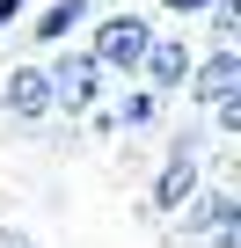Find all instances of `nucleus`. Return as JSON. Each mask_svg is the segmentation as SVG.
<instances>
[{
	"label": "nucleus",
	"mask_w": 241,
	"mask_h": 248,
	"mask_svg": "<svg viewBox=\"0 0 241 248\" xmlns=\"http://www.w3.org/2000/svg\"><path fill=\"white\" fill-rule=\"evenodd\" d=\"M44 59V80H51V117H66V124H80L102 95H110V73L88 59V44L73 37V44H51V51H37Z\"/></svg>",
	"instance_id": "1"
},
{
	"label": "nucleus",
	"mask_w": 241,
	"mask_h": 248,
	"mask_svg": "<svg viewBox=\"0 0 241 248\" xmlns=\"http://www.w3.org/2000/svg\"><path fill=\"white\" fill-rule=\"evenodd\" d=\"M205 154H212V146H205V117L190 109L176 132H168L161 175H154V190H146V212H154V219H168V212H176V204H183V197L205 183Z\"/></svg>",
	"instance_id": "2"
},
{
	"label": "nucleus",
	"mask_w": 241,
	"mask_h": 248,
	"mask_svg": "<svg viewBox=\"0 0 241 248\" xmlns=\"http://www.w3.org/2000/svg\"><path fill=\"white\" fill-rule=\"evenodd\" d=\"M146 37H154V15H139V8H110V15H88V30H80L88 59H95L110 80H132V73H139V51H146Z\"/></svg>",
	"instance_id": "3"
},
{
	"label": "nucleus",
	"mask_w": 241,
	"mask_h": 248,
	"mask_svg": "<svg viewBox=\"0 0 241 248\" xmlns=\"http://www.w3.org/2000/svg\"><path fill=\"white\" fill-rule=\"evenodd\" d=\"M176 241H212V248H241V197H234V183H197L176 212Z\"/></svg>",
	"instance_id": "4"
},
{
	"label": "nucleus",
	"mask_w": 241,
	"mask_h": 248,
	"mask_svg": "<svg viewBox=\"0 0 241 248\" xmlns=\"http://www.w3.org/2000/svg\"><path fill=\"white\" fill-rule=\"evenodd\" d=\"M0 117L22 124V132L51 124V80H44V59H15L8 73H0Z\"/></svg>",
	"instance_id": "5"
},
{
	"label": "nucleus",
	"mask_w": 241,
	"mask_h": 248,
	"mask_svg": "<svg viewBox=\"0 0 241 248\" xmlns=\"http://www.w3.org/2000/svg\"><path fill=\"white\" fill-rule=\"evenodd\" d=\"M176 95H183L197 117H205L212 102H234V95H241V51H234V44H212L205 59H190V73H183Z\"/></svg>",
	"instance_id": "6"
},
{
	"label": "nucleus",
	"mask_w": 241,
	"mask_h": 248,
	"mask_svg": "<svg viewBox=\"0 0 241 248\" xmlns=\"http://www.w3.org/2000/svg\"><path fill=\"white\" fill-rule=\"evenodd\" d=\"M190 59H197V51H190V37H168V30L154 22V37H146V51H139V73H132V80H146L154 95H176V88H183V73H190Z\"/></svg>",
	"instance_id": "7"
},
{
	"label": "nucleus",
	"mask_w": 241,
	"mask_h": 248,
	"mask_svg": "<svg viewBox=\"0 0 241 248\" xmlns=\"http://www.w3.org/2000/svg\"><path fill=\"white\" fill-rule=\"evenodd\" d=\"M88 15H95V0H37V8H30V30H22V44H30V51L73 44V37L88 30Z\"/></svg>",
	"instance_id": "8"
},
{
	"label": "nucleus",
	"mask_w": 241,
	"mask_h": 248,
	"mask_svg": "<svg viewBox=\"0 0 241 248\" xmlns=\"http://www.w3.org/2000/svg\"><path fill=\"white\" fill-rule=\"evenodd\" d=\"M161 109H168V95H154L146 80H125V95L110 102L117 132H154V124H161Z\"/></svg>",
	"instance_id": "9"
},
{
	"label": "nucleus",
	"mask_w": 241,
	"mask_h": 248,
	"mask_svg": "<svg viewBox=\"0 0 241 248\" xmlns=\"http://www.w3.org/2000/svg\"><path fill=\"white\" fill-rule=\"evenodd\" d=\"M154 8H161V15H176V22H197L212 0H154Z\"/></svg>",
	"instance_id": "10"
},
{
	"label": "nucleus",
	"mask_w": 241,
	"mask_h": 248,
	"mask_svg": "<svg viewBox=\"0 0 241 248\" xmlns=\"http://www.w3.org/2000/svg\"><path fill=\"white\" fill-rule=\"evenodd\" d=\"M0 248H37V241H30V233H22L15 219H0Z\"/></svg>",
	"instance_id": "11"
},
{
	"label": "nucleus",
	"mask_w": 241,
	"mask_h": 248,
	"mask_svg": "<svg viewBox=\"0 0 241 248\" xmlns=\"http://www.w3.org/2000/svg\"><path fill=\"white\" fill-rule=\"evenodd\" d=\"M30 8H37V0H0V22H8V30H15V22L30 15Z\"/></svg>",
	"instance_id": "12"
},
{
	"label": "nucleus",
	"mask_w": 241,
	"mask_h": 248,
	"mask_svg": "<svg viewBox=\"0 0 241 248\" xmlns=\"http://www.w3.org/2000/svg\"><path fill=\"white\" fill-rule=\"evenodd\" d=\"M0 37H8V22H0Z\"/></svg>",
	"instance_id": "13"
}]
</instances>
